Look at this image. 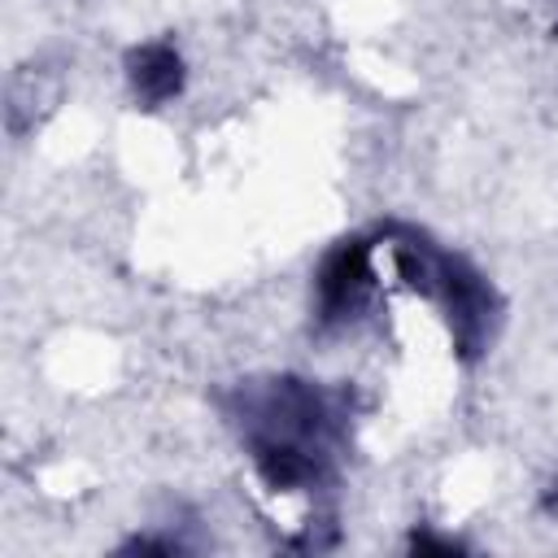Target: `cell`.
<instances>
[{"mask_svg": "<svg viewBox=\"0 0 558 558\" xmlns=\"http://www.w3.org/2000/svg\"><path fill=\"white\" fill-rule=\"evenodd\" d=\"M244 436L270 488L279 493L310 488L331 458L336 410L318 388L301 379H279V384H266L262 392H248Z\"/></svg>", "mask_w": 558, "mask_h": 558, "instance_id": "obj_1", "label": "cell"}, {"mask_svg": "<svg viewBox=\"0 0 558 558\" xmlns=\"http://www.w3.org/2000/svg\"><path fill=\"white\" fill-rule=\"evenodd\" d=\"M392 257H397V270L405 275L410 288H418V292H427V296H436L445 305V318H449L458 353L475 357L488 344L493 318H497V296L484 283V275L471 270L462 257H449V253L423 244L418 235L397 240Z\"/></svg>", "mask_w": 558, "mask_h": 558, "instance_id": "obj_2", "label": "cell"}, {"mask_svg": "<svg viewBox=\"0 0 558 558\" xmlns=\"http://www.w3.org/2000/svg\"><path fill=\"white\" fill-rule=\"evenodd\" d=\"M371 279H375V270H371V244H366V240H344V244H336V248L323 257L318 275H314L318 318H323V323H349V318L366 305Z\"/></svg>", "mask_w": 558, "mask_h": 558, "instance_id": "obj_3", "label": "cell"}, {"mask_svg": "<svg viewBox=\"0 0 558 558\" xmlns=\"http://www.w3.org/2000/svg\"><path fill=\"white\" fill-rule=\"evenodd\" d=\"M126 74L144 105H166L183 87V57L170 44H144L126 57Z\"/></svg>", "mask_w": 558, "mask_h": 558, "instance_id": "obj_4", "label": "cell"}, {"mask_svg": "<svg viewBox=\"0 0 558 558\" xmlns=\"http://www.w3.org/2000/svg\"><path fill=\"white\" fill-rule=\"evenodd\" d=\"M545 510L558 514V475H554V484H549V493H545Z\"/></svg>", "mask_w": 558, "mask_h": 558, "instance_id": "obj_5", "label": "cell"}]
</instances>
